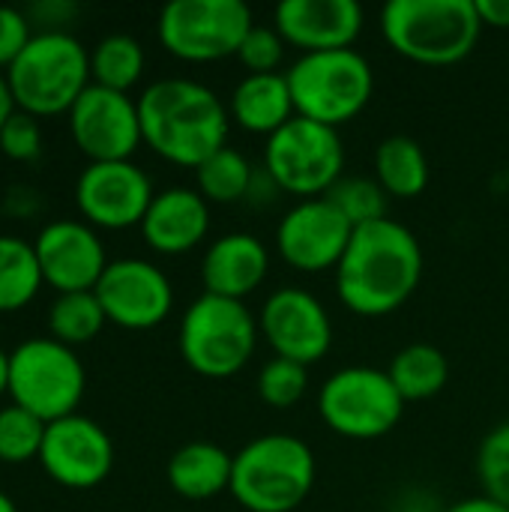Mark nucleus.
<instances>
[{
	"instance_id": "obj_1",
	"label": "nucleus",
	"mask_w": 509,
	"mask_h": 512,
	"mask_svg": "<svg viewBox=\"0 0 509 512\" xmlns=\"http://www.w3.org/2000/svg\"><path fill=\"white\" fill-rule=\"evenodd\" d=\"M423 279V249L411 228L381 219L354 228V237L336 267V291L348 312L384 318L402 309Z\"/></svg>"
},
{
	"instance_id": "obj_2",
	"label": "nucleus",
	"mask_w": 509,
	"mask_h": 512,
	"mask_svg": "<svg viewBox=\"0 0 509 512\" xmlns=\"http://www.w3.org/2000/svg\"><path fill=\"white\" fill-rule=\"evenodd\" d=\"M144 144L171 165L198 168L228 147V105L201 81L159 78L138 96Z\"/></svg>"
},
{
	"instance_id": "obj_3",
	"label": "nucleus",
	"mask_w": 509,
	"mask_h": 512,
	"mask_svg": "<svg viewBox=\"0 0 509 512\" xmlns=\"http://www.w3.org/2000/svg\"><path fill=\"white\" fill-rule=\"evenodd\" d=\"M381 33L411 63L453 66L477 48L483 21L474 0H390L381 9Z\"/></svg>"
},
{
	"instance_id": "obj_4",
	"label": "nucleus",
	"mask_w": 509,
	"mask_h": 512,
	"mask_svg": "<svg viewBox=\"0 0 509 512\" xmlns=\"http://www.w3.org/2000/svg\"><path fill=\"white\" fill-rule=\"evenodd\" d=\"M3 75L15 108L33 117L69 114L75 99L93 84L90 51L69 30L33 33Z\"/></svg>"
},
{
	"instance_id": "obj_5",
	"label": "nucleus",
	"mask_w": 509,
	"mask_h": 512,
	"mask_svg": "<svg viewBox=\"0 0 509 512\" xmlns=\"http://www.w3.org/2000/svg\"><path fill=\"white\" fill-rule=\"evenodd\" d=\"M318 465L306 441L261 435L234 453L231 498L246 512H294L315 489Z\"/></svg>"
},
{
	"instance_id": "obj_6",
	"label": "nucleus",
	"mask_w": 509,
	"mask_h": 512,
	"mask_svg": "<svg viewBox=\"0 0 509 512\" xmlns=\"http://www.w3.org/2000/svg\"><path fill=\"white\" fill-rule=\"evenodd\" d=\"M297 117L339 129L366 111L375 93L372 63L357 51L300 54L285 72Z\"/></svg>"
},
{
	"instance_id": "obj_7",
	"label": "nucleus",
	"mask_w": 509,
	"mask_h": 512,
	"mask_svg": "<svg viewBox=\"0 0 509 512\" xmlns=\"http://www.w3.org/2000/svg\"><path fill=\"white\" fill-rule=\"evenodd\" d=\"M258 318L240 300L201 294L180 318V357L201 378H234L258 348Z\"/></svg>"
},
{
	"instance_id": "obj_8",
	"label": "nucleus",
	"mask_w": 509,
	"mask_h": 512,
	"mask_svg": "<svg viewBox=\"0 0 509 512\" xmlns=\"http://www.w3.org/2000/svg\"><path fill=\"white\" fill-rule=\"evenodd\" d=\"M87 390V372L75 348L33 336L9 351V396L45 423L75 414Z\"/></svg>"
},
{
	"instance_id": "obj_9",
	"label": "nucleus",
	"mask_w": 509,
	"mask_h": 512,
	"mask_svg": "<svg viewBox=\"0 0 509 512\" xmlns=\"http://www.w3.org/2000/svg\"><path fill=\"white\" fill-rule=\"evenodd\" d=\"M342 168L345 147L339 129L294 117L267 138L264 171L279 192H288L300 201L324 198L342 180Z\"/></svg>"
},
{
	"instance_id": "obj_10",
	"label": "nucleus",
	"mask_w": 509,
	"mask_h": 512,
	"mask_svg": "<svg viewBox=\"0 0 509 512\" xmlns=\"http://www.w3.org/2000/svg\"><path fill=\"white\" fill-rule=\"evenodd\" d=\"M318 414L339 438L378 441L399 426L405 399L384 369L348 366L324 381L318 393Z\"/></svg>"
},
{
	"instance_id": "obj_11",
	"label": "nucleus",
	"mask_w": 509,
	"mask_h": 512,
	"mask_svg": "<svg viewBox=\"0 0 509 512\" xmlns=\"http://www.w3.org/2000/svg\"><path fill=\"white\" fill-rule=\"evenodd\" d=\"M255 27L243 0H171L159 12V42L186 63H213L237 57L243 39Z\"/></svg>"
},
{
	"instance_id": "obj_12",
	"label": "nucleus",
	"mask_w": 509,
	"mask_h": 512,
	"mask_svg": "<svg viewBox=\"0 0 509 512\" xmlns=\"http://www.w3.org/2000/svg\"><path fill=\"white\" fill-rule=\"evenodd\" d=\"M69 135L90 162H123L144 144L138 99L90 84L69 108Z\"/></svg>"
},
{
	"instance_id": "obj_13",
	"label": "nucleus",
	"mask_w": 509,
	"mask_h": 512,
	"mask_svg": "<svg viewBox=\"0 0 509 512\" xmlns=\"http://www.w3.org/2000/svg\"><path fill=\"white\" fill-rule=\"evenodd\" d=\"M153 198V180L132 159L87 162L75 180V207L93 228L120 231L141 225Z\"/></svg>"
},
{
	"instance_id": "obj_14",
	"label": "nucleus",
	"mask_w": 509,
	"mask_h": 512,
	"mask_svg": "<svg viewBox=\"0 0 509 512\" xmlns=\"http://www.w3.org/2000/svg\"><path fill=\"white\" fill-rule=\"evenodd\" d=\"M39 465L63 489H96L108 480L114 468L111 435L84 414H69L48 423L39 450Z\"/></svg>"
},
{
	"instance_id": "obj_15",
	"label": "nucleus",
	"mask_w": 509,
	"mask_h": 512,
	"mask_svg": "<svg viewBox=\"0 0 509 512\" xmlns=\"http://www.w3.org/2000/svg\"><path fill=\"white\" fill-rule=\"evenodd\" d=\"M261 336L276 357L312 366L333 348V321L324 303L303 288H279L258 315Z\"/></svg>"
},
{
	"instance_id": "obj_16",
	"label": "nucleus",
	"mask_w": 509,
	"mask_h": 512,
	"mask_svg": "<svg viewBox=\"0 0 509 512\" xmlns=\"http://www.w3.org/2000/svg\"><path fill=\"white\" fill-rule=\"evenodd\" d=\"M93 294L99 297L105 318L126 330L159 327L174 309L171 279L144 258L111 261Z\"/></svg>"
},
{
	"instance_id": "obj_17",
	"label": "nucleus",
	"mask_w": 509,
	"mask_h": 512,
	"mask_svg": "<svg viewBox=\"0 0 509 512\" xmlns=\"http://www.w3.org/2000/svg\"><path fill=\"white\" fill-rule=\"evenodd\" d=\"M351 237L354 225L324 195L300 201L282 216L276 228V249L288 267L300 273H324L339 267Z\"/></svg>"
},
{
	"instance_id": "obj_18",
	"label": "nucleus",
	"mask_w": 509,
	"mask_h": 512,
	"mask_svg": "<svg viewBox=\"0 0 509 512\" xmlns=\"http://www.w3.org/2000/svg\"><path fill=\"white\" fill-rule=\"evenodd\" d=\"M45 285L57 294L93 291L111 264L93 225L84 219H51L33 240Z\"/></svg>"
},
{
	"instance_id": "obj_19",
	"label": "nucleus",
	"mask_w": 509,
	"mask_h": 512,
	"mask_svg": "<svg viewBox=\"0 0 509 512\" xmlns=\"http://www.w3.org/2000/svg\"><path fill=\"white\" fill-rule=\"evenodd\" d=\"M273 27L285 45L303 54L345 51L363 30V9L354 0H282Z\"/></svg>"
},
{
	"instance_id": "obj_20",
	"label": "nucleus",
	"mask_w": 509,
	"mask_h": 512,
	"mask_svg": "<svg viewBox=\"0 0 509 512\" xmlns=\"http://www.w3.org/2000/svg\"><path fill=\"white\" fill-rule=\"evenodd\" d=\"M141 237L159 255H186L207 240L210 204L198 189L168 186L156 192L147 216L141 219Z\"/></svg>"
},
{
	"instance_id": "obj_21",
	"label": "nucleus",
	"mask_w": 509,
	"mask_h": 512,
	"mask_svg": "<svg viewBox=\"0 0 509 512\" xmlns=\"http://www.w3.org/2000/svg\"><path fill=\"white\" fill-rule=\"evenodd\" d=\"M270 270V252L255 234H222L213 240L201 258V282L204 294L225 300H246L255 294Z\"/></svg>"
},
{
	"instance_id": "obj_22",
	"label": "nucleus",
	"mask_w": 509,
	"mask_h": 512,
	"mask_svg": "<svg viewBox=\"0 0 509 512\" xmlns=\"http://www.w3.org/2000/svg\"><path fill=\"white\" fill-rule=\"evenodd\" d=\"M228 114L231 123H237L252 135L270 138L273 132H279L288 120L297 117L285 72L246 75L243 81H237L228 99Z\"/></svg>"
},
{
	"instance_id": "obj_23",
	"label": "nucleus",
	"mask_w": 509,
	"mask_h": 512,
	"mask_svg": "<svg viewBox=\"0 0 509 512\" xmlns=\"http://www.w3.org/2000/svg\"><path fill=\"white\" fill-rule=\"evenodd\" d=\"M234 456L210 441H189L168 459V486L186 501H210L231 492Z\"/></svg>"
},
{
	"instance_id": "obj_24",
	"label": "nucleus",
	"mask_w": 509,
	"mask_h": 512,
	"mask_svg": "<svg viewBox=\"0 0 509 512\" xmlns=\"http://www.w3.org/2000/svg\"><path fill=\"white\" fill-rule=\"evenodd\" d=\"M375 180L390 198H420L429 186V156L411 135H390L375 150Z\"/></svg>"
},
{
	"instance_id": "obj_25",
	"label": "nucleus",
	"mask_w": 509,
	"mask_h": 512,
	"mask_svg": "<svg viewBox=\"0 0 509 512\" xmlns=\"http://www.w3.org/2000/svg\"><path fill=\"white\" fill-rule=\"evenodd\" d=\"M387 375L396 384L405 405L408 402H426L447 387L450 363H447L444 351H438L435 345L417 342V345H405L393 357Z\"/></svg>"
},
{
	"instance_id": "obj_26",
	"label": "nucleus",
	"mask_w": 509,
	"mask_h": 512,
	"mask_svg": "<svg viewBox=\"0 0 509 512\" xmlns=\"http://www.w3.org/2000/svg\"><path fill=\"white\" fill-rule=\"evenodd\" d=\"M42 282L33 243L15 234H0V312L24 309Z\"/></svg>"
},
{
	"instance_id": "obj_27",
	"label": "nucleus",
	"mask_w": 509,
	"mask_h": 512,
	"mask_svg": "<svg viewBox=\"0 0 509 512\" xmlns=\"http://www.w3.org/2000/svg\"><path fill=\"white\" fill-rule=\"evenodd\" d=\"M144 45L129 33H108L90 51V78L108 90L129 93L144 75Z\"/></svg>"
},
{
	"instance_id": "obj_28",
	"label": "nucleus",
	"mask_w": 509,
	"mask_h": 512,
	"mask_svg": "<svg viewBox=\"0 0 509 512\" xmlns=\"http://www.w3.org/2000/svg\"><path fill=\"white\" fill-rule=\"evenodd\" d=\"M255 168L252 162L234 150V147H222L216 150L210 159H204L195 168V180H198V192L204 195V201L210 204H237L246 201L252 195V183H255Z\"/></svg>"
},
{
	"instance_id": "obj_29",
	"label": "nucleus",
	"mask_w": 509,
	"mask_h": 512,
	"mask_svg": "<svg viewBox=\"0 0 509 512\" xmlns=\"http://www.w3.org/2000/svg\"><path fill=\"white\" fill-rule=\"evenodd\" d=\"M105 321L108 318L93 291L57 294L54 303L48 306V336L69 348L93 342L102 333Z\"/></svg>"
},
{
	"instance_id": "obj_30",
	"label": "nucleus",
	"mask_w": 509,
	"mask_h": 512,
	"mask_svg": "<svg viewBox=\"0 0 509 512\" xmlns=\"http://www.w3.org/2000/svg\"><path fill=\"white\" fill-rule=\"evenodd\" d=\"M48 423L30 414L21 405L0 408V462L6 465H24L39 459L42 441H45Z\"/></svg>"
},
{
	"instance_id": "obj_31",
	"label": "nucleus",
	"mask_w": 509,
	"mask_h": 512,
	"mask_svg": "<svg viewBox=\"0 0 509 512\" xmlns=\"http://www.w3.org/2000/svg\"><path fill=\"white\" fill-rule=\"evenodd\" d=\"M327 198L339 207V213H342L354 228H363V225L390 219V216H387L390 195L381 189L378 180H369V177H342V180L327 192Z\"/></svg>"
},
{
	"instance_id": "obj_32",
	"label": "nucleus",
	"mask_w": 509,
	"mask_h": 512,
	"mask_svg": "<svg viewBox=\"0 0 509 512\" xmlns=\"http://www.w3.org/2000/svg\"><path fill=\"white\" fill-rule=\"evenodd\" d=\"M309 390V369L282 357H273L258 372V396L267 408L288 411L294 408Z\"/></svg>"
},
{
	"instance_id": "obj_33",
	"label": "nucleus",
	"mask_w": 509,
	"mask_h": 512,
	"mask_svg": "<svg viewBox=\"0 0 509 512\" xmlns=\"http://www.w3.org/2000/svg\"><path fill=\"white\" fill-rule=\"evenodd\" d=\"M477 477L489 498L509 507V423L495 426L477 450Z\"/></svg>"
},
{
	"instance_id": "obj_34",
	"label": "nucleus",
	"mask_w": 509,
	"mask_h": 512,
	"mask_svg": "<svg viewBox=\"0 0 509 512\" xmlns=\"http://www.w3.org/2000/svg\"><path fill=\"white\" fill-rule=\"evenodd\" d=\"M285 39L279 36L276 27H264V24H255L249 30V36L243 39L240 51H237V60L246 66L249 75H273L279 72L282 60H285Z\"/></svg>"
},
{
	"instance_id": "obj_35",
	"label": "nucleus",
	"mask_w": 509,
	"mask_h": 512,
	"mask_svg": "<svg viewBox=\"0 0 509 512\" xmlns=\"http://www.w3.org/2000/svg\"><path fill=\"white\" fill-rule=\"evenodd\" d=\"M0 153L12 162H33L42 153V126L39 117L15 108L0 126Z\"/></svg>"
},
{
	"instance_id": "obj_36",
	"label": "nucleus",
	"mask_w": 509,
	"mask_h": 512,
	"mask_svg": "<svg viewBox=\"0 0 509 512\" xmlns=\"http://www.w3.org/2000/svg\"><path fill=\"white\" fill-rule=\"evenodd\" d=\"M30 18L27 12L0 3V69H9L15 63V57L24 51V45L30 42Z\"/></svg>"
},
{
	"instance_id": "obj_37",
	"label": "nucleus",
	"mask_w": 509,
	"mask_h": 512,
	"mask_svg": "<svg viewBox=\"0 0 509 512\" xmlns=\"http://www.w3.org/2000/svg\"><path fill=\"white\" fill-rule=\"evenodd\" d=\"M45 27L42 30H63V21H69L75 15V3L72 0H39L30 9Z\"/></svg>"
},
{
	"instance_id": "obj_38",
	"label": "nucleus",
	"mask_w": 509,
	"mask_h": 512,
	"mask_svg": "<svg viewBox=\"0 0 509 512\" xmlns=\"http://www.w3.org/2000/svg\"><path fill=\"white\" fill-rule=\"evenodd\" d=\"M483 27L509 30V0H474Z\"/></svg>"
},
{
	"instance_id": "obj_39",
	"label": "nucleus",
	"mask_w": 509,
	"mask_h": 512,
	"mask_svg": "<svg viewBox=\"0 0 509 512\" xmlns=\"http://www.w3.org/2000/svg\"><path fill=\"white\" fill-rule=\"evenodd\" d=\"M447 512H509V507L489 495H480V498H465V501L453 504Z\"/></svg>"
},
{
	"instance_id": "obj_40",
	"label": "nucleus",
	"mask_w": 509,
	"mask_h": 512,
	"mask_svg": "<svg viewBox=\"0 0 509 512\" xmlns=\"http://www.w3.org/2000/svg\"><path fill=\"white\" fill-rule=\"evenodd\" d=\"M15 111V99L9 93V84H6V75L0 72V126L9 120V114Z\"/></svg>"
},
{
	"instance_id": "obj_41",
	"label": "nucleus",
	"mask_w": 509,
	"mask_h": 512,
	"mask_svg": "<svg viewBox=\"0 0 509 512\" xmlns=\"http://www.w3.org/2000/svg\"><path fill=\"white\" fill-rule=\"evenodd\" d=\"M9 393V351L0 348V396Z\"/></svg>"
},
{
	"instance_id": "obj_42",
	"label": "nucleus",
	"mask_w": 509,
	"mask_h": 512,
	"mask_svg": "<svg viewBox=\"0 0 509 512\" xmlns=\"http://www.w3.org/2000/svg\"><path fill=\"white\" fill-rule=\"evenodd\" d=\"M0 512H18V507H15V501L0 489Z\"/></svg>"
},
{
	"instance_id": "obj_43",
	"label": "nucleus",
	"mask_w": 509,
	"mask_h": 512,
	"mask_svg": "<svg viewBox=\"0 0 509 512\" xmlns=\"http://www.w3.org/2000/svg\"><path fill=\"white\" fill-rule=\"evenodd\" d=\"M396 512H435V510H429V507H420V504H414V507H402V510H396Z\"/></svg>"
}]
</instances>
